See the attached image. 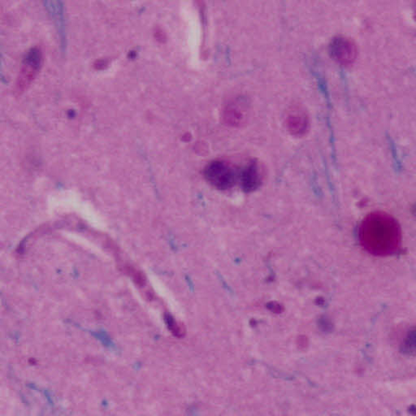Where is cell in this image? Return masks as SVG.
I'll list each match as a JSON object with an SVG mask.
<instances>
[{
    "label": "cell",
    "instance_id": "6da1fadb",
    "mask_svg": "<svg viewBox=\"0 0 416 416\" xmlns=\"http://www.w3.org/2000/svg\"><path fill=\"white\" fill-rule=\"evenodd\" d=\"M358 239L363 248L371 255L391 256L401 247V228L391 215L372 212L363 219L358 230Z\"/></svg>",
    "mask_w": 416,
    "mask_h": 416
},
{
    "label": "cell",
    "instance_id": "7a4b0ae2",
    "mask_svg": "<svg viewBox=\"0 0 416 416\" xmlns=\"http://www.w3.org/2000/svg\"><path fill=\"white\" fill-rule=\"evenodd\" d=\"M43 52L41 47H34L25 54L16 82V95H21L32 84L42 67Z\"/></svg>",
    "mask_w": 416,
    "mask_h": 416
},
{
    "label": "cell",
    "instance_id": "3957f363",
    "mask_svg": "<svg viewBox=\"0 0 416 416\" xmlns=\"http://www.w3.org/2000/svg\"><path fill=\"white\" fill-rule=\"evenodd\" d=\"M241 172L227 162L217 160L209 164L204 170L207 181L217 190L225 191L240 181Z\"/></svg>",
    "mask_w": 416,
    "mask_h": 416
},
{
    "label": "cell",
    "instance_id": "277c9868",
    "mask_svg": "<svg viewBox=\"0 0 416 416\" xmlns=\"http://www.w3.org/2000/svg\"><path fill=\"white\" fill-rule=\"evenodd\" d=\"M264 178L265 171L259 162L252 160L242 169L239 182L245 192H253L262 185Z\"/></svg>",
    "mask_w": 416,
    "mask_h": 416
},
{
    "label": "cell",
    "instance_id": "5b68a950",
    "mask_svg": "<svg viewBox=\"0 0 416 416\" xmlns=\"http://www.w3.org/2000/svg\"><path fill=\"white\" fill-rule=\"evenodd\" d=\"M331 56L343 65L352 64L356 58V47L350 39L339 37L334 38L330 46Z\"/></svg>",
    "mask_w": 416,
    "mask_h": 416
},
{
    "label": "cell",
    "instance_id": "8992f818",
    "mask_svg": "<svg viewBox=\"0 0 416 416\" xmlns=\"http://www.w3.org/2000/svg\"><path fill=\"white\" fill-rule=\"evenodd\" d=\"M286 126L290 132L296 136L304 135L309 128V119L303 108L293 107L288 112Z\"/></svg>",
    "mask_w": 416,
    "mask_h": 416
},
{
    "label": "cell",
    "instance_id": "52a82bcc",
    "mask_svg": "<svg viewBox=\"0 0 416 416\" xmlns=\"http://www.w3.org/2000/svg\"><path fill=\"white\" fill-rule=\"evenodd\" d=\"M166 321H167L169 330L174 336L178 337V338H182V337L185 334L184 327L180 326V323H178V321H175L172 317H167Z\"/></svg>",
    "mask_w": 416,
    "mask_h": 416
},
{
    "label": "cell",
    "instance_id": "ba28073f",
    "mask_svg": "<svg viewBox=\"0 0 416 416\" xmlns=\"http://www.w3.org/2000/svg\"><path fill=\"white\" fill-rule=\"evenodd\" d=\"M125 269L131 277L134 279V281L139 286H143L146 283V278L141 271L133 268V267L126 266Z\"/></svg>",
    "mask_w": 416,
    "mask_h": 416
}]
</instances>
